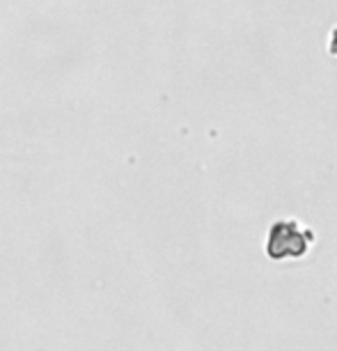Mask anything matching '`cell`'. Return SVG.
Listing matches in <instances>:
<instances>
[{"label": "cell", "instance_id": "obj_1", "mask_svg": "<svg viewBox=\"0 0 337 351\" xmlns=\"http://www.w3.org/2000/svg\"><path fill=\"white\" fill-rule=\"evenodd\" d=\"M312 230L303 228L301 223L292 221V218H282L275 221L269 228L266 237V255L271 260H287V257H303L312 246Z\"/></svg>", "mask_w": 337, "mask_h": 351}, {"label": "cell", "instance_id": "obj_2", "mask_svg": "<svg viewBox=\"0 0 337 351\" xmlns=\"http://www.w3.org/2000/svg\"><path fill=\"white\" fill-rule=\"evenodd\" d=\"M328 53L333 58H337V25L330 30V37H328Z\"/></svg>", "mask_w": 337, "mask_h": 351}]
</instances>
